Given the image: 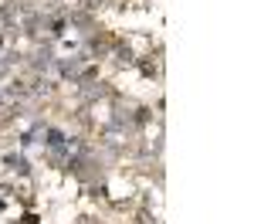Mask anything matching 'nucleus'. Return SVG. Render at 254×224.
Instances as JSON below:
<instances>
[{
  "mask_svg": "<svg viewBox=\"0 0 254 224\" xmlns=\"http://www.w3.org/2000/svg\"><path fill=\"white\" fill-rule=\"evenodd\" d=\"M7 166H14V170H20V173H27V160H24V156H7Z\"/></svg>",
  "mask_w": 254,
  "mask_h": 224,
  "instance_id": "f257e3e1",
  "label": "nucleus"
}]
</instances>
